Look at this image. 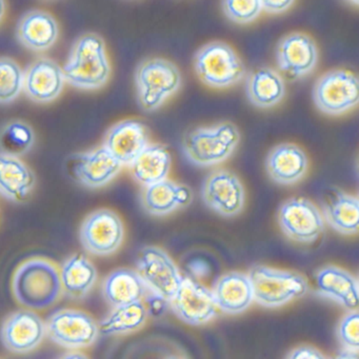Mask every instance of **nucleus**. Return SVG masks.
<instances>
[{"label":"nucleus","instance_id":"1","mask_svg":"<svg viewBox=\"0 0 359 359\" xmlns=\"http://www.w3.org/2000/svg\"><path fill=\"white\" fill-rule=\"evenodd\" d=\"M12 291L16 300L27 309L45 310L62 295L60 271L45 258H31L14 273Z\"/></svg>","mask_w":359,"mask_h":359},{"label":"nucleus","instance_id":"2","mask_svg":"<svg viewBox=\"0 0 359 359\" xmlns=\"http://www.w3.org/2000/svg\"><path fill=\"white\" fill-rule=\"evenodd\" d=\"M65 81L81 90L104 87L111 76L106 43L100 35L86 33L75 41L62 68Z\"/></svg>","mask_w":359,"mask_h":359},{"label":"nucleus","instance_id":"3","mask_svg":"<svg viewBox=\"0 0 359 359\" xmlns=\"http://www.w3.org/2000/svg\"><path fill=\"white\" fill-rule=\"evenodd\" d=\"M241 134L232 123L197 128L184 136L182 151L190 163L211 167L226 161L236 150Z\"/></svg>","mask_w":359,"mask_h":359},{"label":"nucleus","instance_id":"4","mask_svg":"<svg viewBox=\"0 0 359 359\" xmlns=\"http://www.w3.org/2000/svg\"><path fill=\"white\" fill-rule=\"evenodd\" d=\"M135 83L140 108L153 112L177 93L182 86V74L170 60L150 58L136 69Z\"/></svg>","mask_w":359,"mask_h":359},{"label":"nucleus","instance_id":"5","mask_svg":"<svg viewBox=\"0 0 359 359\" xmlns=\"http://www.w3.org/2000/svg\"><path fill=\"white\" fill-rule=\"evenodd\" d=\"M194 68L201 83L214 89L232 87L245 74L243 60L230 46L222 41L203 46L195 55Z\"/></svg>","mask_w":359,"mask_h":359},{"label":"nucleus","instance_id":"6","mask_svg":"<svg viewBox=\"0 0 359 359\" xmlns=\"http://www.w3.org/2000/svg\"><path fill=\"white\" fill-rule=\"evenodd\" d=\"M254 300L266 308H277L302 297L308 291L304 276L295 272L254 266L250 271Z\"/></svg>","mask_w":359,"mask_h":359},{"label":"nucleus","instance_id":"7","mask_svg":"<svg viewBox=\"0 0 359 359\" xmlns=\"http://www.w3.org/2000/svg\"><path fill=\"white\" fill-rule=\"evenodd\" d=\"M315 106L327 115H340L352 110L359 102V81L350 71H330L313 88Z\"/></svg>","mask_w":359,"mask_h":359},{"label":"nucleus","instance_id":"8","mask_svg":"<svg viewBox=\"0 0 359 359\" xmlns=\"http://www.w3.org/2000/svg\"><path fill=\"white\" fill-rule=\"evenodd\" d=\"M46 329L52 341L70 350L89 348L100 334L93 317L75 309L56 311L46 323Z\"/></svg>","mask_w":359,"mask_h":359},{"label":"nucleus","instance_id":"9","mask_svg":"<svg viewBox=\"0 0 359 359\" xmlns=\"http://www.w3.org/2000/svg\"><path fill=\"white\" fill-rule=\"evenodd\" d=\"M125 229L115 212L100 209L90 214L81 226L79 238L83 249L96 256H108L121 248Z\"/></svg>","mask_w":359,"mask_h":359},{"label":"nucleus","instance_id":"10","mask_svg":"<svg viewBox=\"0 0 359 359\" xmlns=\"http://www.w3.org/2000/svg\"><path fill=\"white\" fill-rule=\"evenodd\" d=\"M169 302L178 318L188 325H205L217 315L213 292L189 277H182L180 287Z\"/></svg>","mask_w":359,"mask_h":359},{"label":"nucleus","instance_id":"11","mask_svg":"<svg viewBox=\"0 0 359 359\" xmlns=\"http://www.w3.org/2000/svg\"><path fill=\"white\" fill-rule=\"evenodd\" d=\"M136 268L149 290L163 296L168 302L173 297L182 280L173 260L158 248H144L138 255Z\"/></svg>","mask_w":359,"mask_h":359},{"label":"nucleus","instance_id":"12","mask_svg":"<svg viewBox=\"0 0 359 359\" xmlns=\"http://www.w3.org/2000/svg\"><path fill=\"white\" fill-rule=\"evenodd\" d=\"M278 222L283 232L297 243H313L325 229V220L320 212L306 198L285 201L279 210Z\"/></svg>","mask_w":359,"mask_h":359},{"label":"nucleus","instance_id":"13","mask_svg":"<svg viewBox=\"0 0 359 359\" xmlns=\"http://www.w3.org/2000/svg\"><path fill=\"white\" fill-rule=\"evenodd\" d=\"M276 62L280 72L287 79H302L310 74L318 62L316 43L304 33H291L277 46Z\"/></svg>","mask_w":359,"mask_h":359},{"label":"nucleus","instance_id":"14","mask_svg":"<svg viewBox=\"0 0 359 359\" xmlns=\"http://www.w3.org/2000/svg\"><path fill=\"white\" fill-rule=\"evenodd\" d=\"M46 336V323L39 315L31 310L12 313L1 327L4 346L16 354H26L36 350Z\"/></svg>","mask_w":359,"mask_h":359},{"label":"nucleus","instance_id":"15","mask_svg":"<svg viewBox=\"0 0 359 359\" xmlns=\"http://www.w3.org/2000/svg\"><path fill=\"white\" fill-rule=\"evenodd\" d=\"M203 199L219 215L234 217L245 207V189L235 174L222 170L210 174L203 182Z\"/></svg>","mask_w":359,"mask_h":359},{"label":"nucleus","instance_id":"16","mask_svg":"<svg viewBox=\"0 0 359 359\" xmlns=\"http://www.w3.org/2000/svg\"><path fill=\"white\" fill-rule=\"evenodd\" d=\"M64 72L60 65L47 57L37 58L24 72L22 90L36 104H49L64 90Z\"/></svg>","mask_w":359,"mask_h":359},{"label":"nucleus","instance_id":"17","mask_svg":"<svg viewBox=\"0 0 359 359\" xmlns=\"http://www.w3.org/2000/svg\"><path fill=\"white\" fill-rule=\"evenodd\" d=\"M123 165L104 146L76 155L72 173L75 180L90 189L102 188L112 182Z\"/></svg>","mask_w":359,"mask_h":359},{"label":"nucleus","instance_id":"18","mask_svg":"<svg viewBox=\"0 0 359 359\" xmlns=\"http://www.w3.org/2000/svg\"><path fill=\"white\" fill-rule=\"evenodd\" d=\"M147 128L137 121H121L113 126L104 137V147L123 165H130L148 147Z\"/></svg>","mask_w":359,"mask_h":359},{"label":"nucleus","instance_id":"19","mask_svg":"<svg viewBox=\"0 0 359 359\" xmlns=\"http://www.w3.org/2000/svg\"><path fill=\"white\" fill-rule=\"evenodd\" d=\"M16 36L25 48L41 53L55 45L60 36V27L51 14L43 10H32L20 18Z\"/></svg>","mask_w":359,"mask_h":359},{"label":"nucleus","instance_id":"20","mask_svg":"<svg viewBox=\"0 0 359 359\" xmlns=\"http://www.w3.org/2000/svg\"><path fill=\"white\" fill-rule=\"evenodd\" d=\"M34 172L18 157L0 154V195L15 203L28 201L36 186Z\"/></svg>","mask_w":359,"mask_h":359},{"label":"nucleus","instance_id":"21","mask_svg":"<svg viewBox=\"0 0 359 359\" xmlns=\"http://www.w3.org/2000/svg\"><path fill=\"white\" fill-rule=\"evenodd\" d=\"M266 167L275 182L289 186L304 177L308 170V158L306 153L296 144H283L271 151Z\"/></svg>","mask_w":359,"mask_h":359},{"label":"nucleus","instance_id":"22","mask_svg":"<svg viewBox=\"0 0 359 359\" xmlns=\"http://www.w3.org/2000/svg\"><path fill=\"white\" fill-rule=\"evenodd\" d=\"M192 192L186 186L163 180L144 187L142 194L144 209L151 215L165 216L192 201Z\"/></svg>","mask_w":359,"mask_h":359},{"label":"nucleus","instance_id":"23","mask_svg":"<svg viewBox=\"0 0 359 359\" xmlns=\"http://www.w3.org/2000/svg\"><path fill=\"white\" fill-rule=\"evenodd\" d=\"M212 292L218 309L228 314L243 312L254 302L251 280L243 273L231 272L222 275Z\"/></svg>","mask_w":359,"mask_h":359},{"label":"nucleus","instance_id":"24","mask_svg":"<svg viewBox=\"0 0 359 359\" xmlns=\"http://www.w3.org/2000/svg\"><path fill=\"white\" fill-rule=\"evenodd\" d=\"M316 283L323 295L339 302L348 310L358 308V281L351 273L337 266H325L317 273Z\"/></svg>","mask_w":359,"mask_h":359},{"label":"nucleus","instance_id":"25","mask_svg":"<svg viewBox=\"0 0 359 359\" xmlns=\"http://www.w3.org/2000/svg\"><path fill=\"white\" fill-rule=\"evenodd\" d=\"M149 287L137 271L118 269L113 271L102 285V294L113 308L132 302H142Z\"/></svg>","mask_w":359,"mask_h":359},{"label":"nucleus","instance_id":"26","mask_svg":"<svg viewBox=\"0 0 359 359\" xmlns=\"http://www.w3.org/2000/svg\"><path fill=\"white\" fill-rule=\"evenodd\" d=\"M60 280L62 292L70 299H83L95 285L97 271L83 254H74L62 266Z\"/></svg>","mask_w":359,"mask_h":359},{"label":"nucleus","instance_id":"27","mask_svg":"<svg viewBox=\"0 0 359 359\" xmlns=\"http://www.w3.org/2000/svg\"><path fill=\"white\" fill-rule=\"evenodd\" d=\"M245 93L249 102L257 108H272L285 97V81L272 69H257L248 77Z\"/></svg>","mask_w":359,"mask_h":359},{"label":"nucleus","instance_id":"28","mask_svg":"<svg viewBox=\"0 0 359 359\" xmlns=\"http://www.w3.org/2000/svg\"><path fill=\"white\" fill-rule=\"evenodd\" d=\"M134 180L147 187L167 180L171 169V155L161 144H148L129 165Z\"/></svg>","mask_w":359,"mask_h":359},{"label":"nucleus","instance_id":"29","mask_svg":"<svg viewBox=\"0 0 359 359\" xmlns=\"http://www.w3.org/2000/svg\"><path fill=\"white\" fill-rule=\"evenodd\" d=\"M327 224L344 235L356 234L359 228V203L357 197L337 191L323 205Z\"/></svg>","mask_w":359,"mask_h":359},{"label":"nucleus","instance_id":"30","mask_svg":"<svg viewBox=\"0 0 359 359\" xmlns=\"http://www.w3.org/2000/svg\"><path fill=\"white\" fill-rule=\"evenodd\" d=\"M148 310L142 302L115 306L114 310L98 323L100 333L104 335H126L144 327Z\"/></svg>","mask_w":359,"mask_h":359},{"label":"nucleus","instance_id":"31","mask_svg":"<svg viewBox=\"0 0 359 359\" xmlns=\"http://www.w3.org/2000/svg\"><path fill=\"white\" fill-rule=\"evenodd\" d=\"M34 144V131L25 121H10L0 129V154L20 158L28 154Z\"/></svg>","mask_w":359,"mask_h":359},{"label":"nucleus","instance_id":"32","mask_svg":"<svg viewBox=\"0 0 359 359\" xmlns=\"http://www.w3.org/2000/svg\"><path fill=\"white\" fill-rule=\"evenodd\" d=\"M24 86V72L20 65L9 57H0V104L13 102Z\"/></svg>","mask_w":359,"mask_h":359},{"label":"nucleus","instance_id":"33","mask_svg":"<svg viewBox=\"0 0 359 359\" xmlns=\"http://www.w3.org/2000/svg\"><path fill=\"white\" fill-rule=\"evenodd\" d=\"M222 11L231 22L245 25L257 20L262 7L260 0H222Z\"/></svg>","mask_w":359,"mask_h":359},{"label":"nucleus","instance_id":"34","mask_svg":"<svg viewBox=\"0 0 359 359\" xmlns=\"http://www.w3.org/2000/svg\"><path fill=\"white\" fill-rule=\"evenodd\" d=\"M338 337L344 348L358 351L359 348V315L357 311L346 315L339 327Z\"/></svg>","mask_w":359,"mask_h":359},{"label":"nucleus","instance_id":"35","mask_svg":"<svg viewBox=\"0 0 359 359\" xmlns=\"http://www.w3.org/2000/svg\"><path fill=\"white\" fill-rule=\"evenodd\" d=\"M144 297H146L147 302H148L149 308H147V310L151 314L161 315L167 308L168 300L159 294L151 291V290H149Z\"/></svg>","mask_w":359,"mask_h":359},{"label":"nucleus","instance_id":"36","mask_svg":"<svg viewBox=\"0 0 359 359\" xmlns=\"http://www.w3.org/2000/svg\"><path fill=\"white\" fill-rule=\"evenodd\" d=\"M295 0H260L262 10L271 14L283 13L293 6Z\"/></svg>","mask_w":359,"mask_h":359},{"label":"nucleus","instance_id":"37","mask_svg":"<svg viewBox=\"0 0 359 359\" xmlns=\"http://www.w3.org/2000/svg\"><path fill=\"white\" fill-rule=\"evenodd\" d=\"M287 358L290 359H323L325 358V355L321 354L317 348H313V346H299V348H295L292 351Z\"/></svg>","mask_w":359,"mask_h":359},{"label":"nucleus","instance_id":"38","mask_svg":"<svg viewBox=\"0 0 359 359\" xmlns=\"http://www.w3.org/2000/svg\"><path fill=\"white\" fill-rule=\"evenodd\" d=\"M191 273L196 277H205L210 272L209 264L201 259H195L189 264Z\"/></svg>","mask_w":359,"mask_h":359},{"label":"nucleus","instance_id":"39","mask_svg":"<svg viewBox=\"0 0 359 359\" xmlns=\"http://www.w3.org/2000/svg\"><path fill=\"white\" fill-rule=\"evenodd\" d=\"M6 15V0H0V22H3Z\"/></svg>","mask_w":359,"mask_h":359},{"label":"nucleus","instance_id":"40","mask_svg":"<svg viewBox=\"0 0 359 359\" xmlns=\"http://www.w3.org/2000/svg\"><path fill=\"white\" fill-rule=\"evenodd\" d=\"M62 357H66V358H87V355H83V354H79V352H77V354L76 355H65V356H62Z\"/></svg>","mask_w":359,"mask_h":359},{"label":"nucleus","instance_id":"41","mask_svg":"<svg viewBox=\"0 0 359 359\" xmlns=\"http://www.w3.org/2000/svg\"><path fill=\"white\" fill-rule=\"evenodd\" d=\"M348 3L352 4V5L358 6L359 0H346Z\"/></svg>","mask_w":359,"mask_h":359}]
</instances>
